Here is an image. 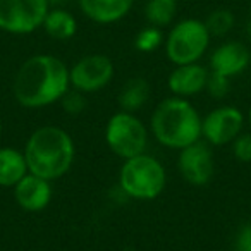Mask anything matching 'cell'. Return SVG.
<instances>
[{
  "label": "cell",
  "mask_w": 251,
  "mask_h": 251,
  "mask_svg": "<svg viewBox=\"0 0 251 251\" xmlns=\"http://www.w3.org/2000/svg\"><path fill=\"white\" fill-rule=\"evenodd\" d=\"M105 143L122 160L145 153L148 143L147 126L131 112L119 110L107 121Z\"/></svg>",
  "instance_id": "6"
},
{
  "label": "cell",
  "mask_w": 251,
  "mask_h": 251,
  "mask_svg": "<svg viewBox=\"0 0 251 251\" xmlns=\"http://www.w3.org/2000/svg\"><path fill=\"white\" fill-rule=\"evenodd\" d=\"M49 0H0V29L11 35H29L43 26Z\"/></svg>",
  "instance_id": "7"
},
{
  "label": "cell",
  "mask_w": 251,
  "mask_h": 251,
  "mask_svg": "<svg viewBox=\"0 0 251 251\" xmlns=\"http://www.w3.org/2000/svg\"><path fill=\"white\" fill-rule=\"evenodd\" d=\"M59 101L62 110L67 115H73V117H77L86 110V95L74 90V88H69Z\"/></svg>",
  "instance_id": "21"
},
{
  "label": "cell",
  "mask_w": 251,
  "mask_h": 251,
  "mask_svg": "<svg viewBox=\"0 0 251 251\" xmlns=\"http://www.w3.org/2000/svg\"><path fill=\"white\" fill-rule=\"evenodd\" d=\"M248 126H250V131H251V105H250V110H248Z\"/></svg>",
  "instance_id": "25"
},
{
  "label": "cell",
  "mask_w": 251,
  "mask_h": 251,
  "mask_svg": "<svg viewBox=\"0 0 251 251\" xmlns=\"http://www.w3.org/2000/svg\"><path fill=\"white\" fill-rule=\"evenodd\" d=\"M2 129H4V122H2V117H0V136H2Z\"/></svg>",
  "instance_id": "26"
},
{
  "label": "cell",
  "mask_w": 251,
  "mask_h": 251,
  "mask_svg": "<svg viewBox=\"0 0 251 251\" xmlns=\"http://www.w3.org/2000/svg\"><path fill=\"white\" fill-rule=\"evenodd\" d=\"M164 42H165V38H164L162 29L157 28V26L148 25L147 28L138 31V35L134 36V49H136L138 52L150 53V52H155Z\"/></svg>",
  "instance_id": "20"
},
{
  "label": "cell",
  "mask_w": 251,
  "mask_h": 251,
  "mask_svg": "<svg viewBox=\"0 0 251 251\" xmlns=\"http://www.w3.org/2000/svg\"><path fill=\"white\" fill-rule=\"evenodd\" d=\"M250 67V49L241 42H226L210 55V71L226 77L243 74Z\"/></svg>",
  "instance_id": "12"
},
{
  "label": "cell",
  "mask_w": 251,
  "mask_h": 251,
  "mask_svg": "<svg viewBox=\"0 0 251 251\" xmlns=\"http://www.w3.org/2000/svg\"><path fill=\"white\" fill-rule=\"evenodd\" d=\"M210 71L200 62L176 66L174 71L169 74L167 86L174 97L189 98L205 91Z\"/></svg>",
  "instance_id": "13"
},
{
  "label": "cell",
  "mask_w": 251,
  "mask_h": 251,
  "mask_svg": "<svg viewBox=\"0 0 251 251\" xmlns=\"http://www.w3.org/2000/svg\"><path fill=\"white\" fill-rule=\"evenodd\" d=\"M12 189H14V200L19 208L33 213L45 210L53 196L52 182L31 172H28Z\"/></svg>",
  "instance_id": "11"
},
{
  "label": "cell",
  "mask_w": 251,
  "mask_h": 251,
  "mask_svg": "<svg viewBox=\"0 0 251 251\" xmlns=\"http://www.w3.org/2000/svg\"><path fill=\"white\" fill-rule=\"evenodd\" d=\"M81 12L97 25H114L133 9L134 0H77Z\"/></svg>",
  "instance_id": "14"
},
{
  "label": "cell",
  "mask_w": 251,
  "mask_h": 251,
  "mask_svg": "<svg viewBox=\"0 0 251 251\" xmlns=\"http://www.w3.org/2000/svg\"><path fill=\"white\" fill-rule=\"evenodd\" d=\"M150 129L162 147L182 150L201 140V117L188 98L171 97L155 107Z\"/></svg>",
  "instance_id": "3"
},
{
  "label": "cell",
  "mask_w": 251,
  "mask_h": 251,
  "mask_svg": "<svg viewBox=\"0 0 251 251\" xmlns=\"http://www.w3.org/2000/svg\"><path fill=\"white\" fill-rule=\"evenodd\" d=\"M69 88V67L66 62L50 53H38L19 66L12 93L21 107L43 108L59 101Z\"/></svg>",
  "instance_id": "1"
},
{
  "label": "cell",
  "mask_w": 251,
  "mask_h": 251,
  "mask_svg": "<svg viewBox=\"0 0 251 251\" xmlns=\"http://www.w3.org/2000/svg\"><path fill=\"white\" fill-rule=\"evenodd\" d=\"M177 14V0H148L145 5V19L150 26H171Z\"/></svg>",
  "instance_id": "18"
},
{
  "label": "cell",
  "mask_w": 251,
  "mask_h": 251,
  "mask_svg": "<svg viewBox=\"0 0 251 251\" xmlns=\"http://www.w3.org/2000/svg\"><path fill=\"white\" fill-rule=\"evenodd\" d=\"M244 127V115L232 105H220L201 119V138L212 147L230 145Z\"/></svg>",
  "instance_id": "9"
},
{
  "label": "cell",
  "mask_w": 251,
  "mask_h": 251,
  "mask_svg": "<svg viewBox=\"0 0 251 251\" xmlns=\"http://www.w3.org/2000/svg\"><path fill=\"white\" fill-rule=\"evenodd\" d=\"M115 74L114 62L105 53H90L81 57L69 69L71 88L81 93H97L112 83Z\"/></svg>",
  "instance_id": "8"
},
{
  "label": "cell",
  "mask_w": 251,
  "mask_h": 251,
  "mask_svg": "<svg viewBox=\"0 0 251 251\" xmlns=\"http://www.w3.org/2000/svg\"><path fill=\"white\" fill-rule=\"evenodd\" d=\"M28 172L25 151L12 147L0 148V188H14Z\"/></svg>",
  "instance_id": "15"
},
{
  "label": "cell",
  "mask_w": 251,
  "mask_h": 251,
  "mask_svg": "<svg viewBox=\"0 0 251 251\" xmlns=\"http://www.w3.org/2000/svg\"><path fill=\"white\" fill-rule=\"evenodd\" d=\"M205 91H208L210 97L217 98V100H222L229 95L230 91V79L226 76H220L210 71L208 74V81H206V88Z\"/></svg>",
  "instance_id": "22"
},
{
  "label": "cell",
  "mask_w": 251,
  "mask_h": 251,
  "mask_svg": "<svg viewBox=\"0 0 251 251\" xmlns=\"http://www.w3.org/2000/svg\"><path fill=\"white\" fill-rule=\"evenodd\" d=\"M203 23H205L210 36H219L220 38V36H226L227 33L232 31L234 25H236V16L232 14L230 9L219 7L213 9Z\"/></svg>",
  "instance_id": "19"
},
{
  "label": "cell",
  "mask_w": 251,
  "mask_h": 251,
  "mask_svg": "<svg viewBox=\"0 0 251 251\" xmlns=\"http://www.w3.org/2000/svg\"><path fill=\"white\" fill-rule=\"evenodd\" d=\"M250 26H251V7H250Z\"/></svg>",
  "instance_id": "28"
},
{
  "label": "cell",
  "mask_w": 251,
  "mask_h": 251,
  "mask_svg": "<svg viewBox=\"0 0 251 251\" xmlns=\"http://www.w3.org/2000/svg\"><path fill=\"white\" fill-rule=\"evenodd\" d=\"M232 153L243 164L251 162V133H241L236 140L232 141Z\"/></svg>",
  "instance_id": "23"
},
{
  "label": "cell",
  "mask_w": 251,
  "mask_h": 251,
  "mask_svg": "<svg viewBox=\"0 0 251 251\" xmlns=\"http://www.w3.org/2000/svg\"><path fill=\"white\" fill-rule=\"evenodd\" d=\"M208 29L200 19H182L176 23L165 38V55L174 66L198 62L210 45Z\"/></svg>",
  "instance_id": "5"
},
{
  "label": "cell",
  "mask_w": 251,
  "mask_h": 251,
  "mask_svg": "<svg viewBox=\"0 0 251 251\" xmlns=\"http://www.w3.org/2000/svg\"><path fill=\"white\" fill-rule=\"evenodd\" d=\"M177 169L188 184L196 188L206 186L215 172L212 145H208L205 140H198L179 150Z\"/></svg>",
  "instance_id": "10"
},
{
  "label": "cell",
  "mask_w": 251,
  "mask_h": 251,
  "mask_svg": "<svg viewBox=\"0 0 251 251\" xmlns=\"http://www.w3.org/2000/svg\"><path fill=\"white\" fill-rule=\"evenodd\" d=\"M119 186L126 196L140 201H150L164 193L167 172L160 160L148 153L126 158L119 171Z\"/></svg>",
  "instance_id": "4"
},
{
  "label": "cell",
  "mask_w": 251,
  "mask_h": 251,
  "mask_svg": "<svg viewBox=\"0 0 251 251\" xmlns=\"http://www.w3.org/2000/svg\"><path fill=\"white\" fill-rule=\"evenodd\" d=\"M43 29L52 40L57 42H66L71 40L77 31V21L69 11L62 7H50L45 21H43Z\"/></svg>",
  "instance_id": "17"
},
{
  "label": "cell",
  "mask_w": 251,
  "mask_h": 251,
  "mask_svg": "<svg viewBox=\"0 0 251 251\" xmlns=\"http://www.w3.org/2000/svg\"><path fill=\"white\" fill-rule=\"evenodd\" d=\"M150 84L143 77H131L122 84L121 91H119V107L124 112H131L134 114L136 110L143 108L150 100Z\"/></svg>",
  "instance_id": "16"
},
{
  "label": "cell",
  "mask_w": 251,
  "mask_h": 251,
  "mask_svg": "<svg viewBox=\"0 0 251 251\" xmlns=\"http://www.w3.org/2000/svg\"><path fill=\"white\" fill-rule=\"evenodd\" d=\"M250 67H251V47H250Z\"/></svg>",
  "instance_id": "27"
},
{
  "label": "cell",
  "mask_w": 251,
  "mask_h": 251,
  "mask_svg": "<svg viewBox=\"0 0 251 251\" xmlns=\"http://www.w3.org/2000/svg\"><path fill=\"white\" fill-rule=\"evenodd\" d=\"M23 151L28 171L50 182L66 176L76 157L74 140L59 126H42L35 129Z\"/></svg>",
  "instance_id": "2"
},
{
  "label": "cell",
  "mask_w": 251,
  "mask_h": 251,
  "mask_svg": "<svg viewBox=\"0 0 251 251\" xmlns=\"http://www.w3.org/2000/svg\"><path fill=\"white\" fill-rule=\"evenodd\" d=\"M234 251H251V224H244L236 234Z\"/></svg>",
  "instance_id": "24"
}]
</instances>
